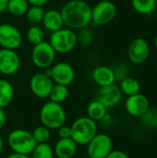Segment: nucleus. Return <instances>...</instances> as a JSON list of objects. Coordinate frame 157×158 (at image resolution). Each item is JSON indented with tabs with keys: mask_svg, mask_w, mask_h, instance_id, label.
Returning <instances> with one entry per match:
<instances>
[{
	"mask_svg": "<svg viewBox=\"0 0 157 158\" xmlns=\"http://www.w3.org/2000/svg\"><path fill=\"white\" fill-rule=\"evenodd\" d=\"M64 26L74 31L92 23V6L86 0H68L60 9Z\"/></svg>",
	"mask_w": 157,
	"mask_h": 158,
	"instance_id": "nucleus-1",
	"label": "nucleus"
},
{
	"mask_svg": "<svg viewBox=\"0 0 157 158\" xmlns=\"http://www.w3.org/2000/svg\"><path fill=\"white\" fill-rule=\"evenodd\" d=\"M39 118L42 125L49 130H57L66 123L67 114L61 104L48 101L42 106Z\"/></svg>",
	"mask_w": 157,
	"mask_h": 158,
	"instance_id": "nucleus-2",
	"label": "nucleus"
},
{
	"mask_svg": "<svg viewBox=\"0 0 157 158\" xmlns=\"http://www.w3.org/2000/svg\"><path fill=\"white\" fill-rule=\"evenodd\" d=\"M71 139L78 145H87L88 143L98 133L97 122L87 116L81 117L70 125Z\"/></svg>",
	"mask_w": 157,
	"mask_h": 158,
	"instance_id": "nucleus-3",
	"label": "nucleus"
},
{
	"mask_svg": "<svg viewBox=\"0 0 157 158\" xmlns=\"http://www.w3.org/2000/svg\"><path fill=\"white\" fill-rule=\"evenodd\" d=\"M7 144L12 153L30 156L37 143L31 131L24 129H16L7 135Z\"/></svg>",
	"mask_w": 157,
	"mask_h": 158,
	"instance_id": "nucleus-4",
	"label": "nucleus"
},
{
	"mask_svg": "<svg viewBox=\"0 0 157 158\" xmlns=\"http://www.w3.org/2000/svg\"><path fill=\"white\" fill-rule=\"evenodd\" d=\"M49 44L56 54H68L78 44L77 32L69 28H61L50 34Z\"/></svg>",
	"mask_w": 157,
	"mask_h": 158,
	"instance_id": "nucleus-5",
	"label": "nucleus"
},
{
	"mask_svg": "<svg viewBox=\"0 0 157 158\" xmlns=\"http://www.w3.org/2000/svg\"><path fill=\"white\" fill-rule=\"evenodd\" d=\"M31 57L33 65L36 68L47 69L55 64L56 53L49 42L43 41L36 45H33Z\"/></svg>",
	"mask_w": 157,
	"mask_h": 158,
	"instance_id": "nucleus-6",
	"label": "nucleus"
},
{
	"mask_svg": "<svg viewBox=\"0 0 157 158\" xmlns=\"http://www.w3.org/2000/svg\"><path fill=\"white\" fill-rule=\"evenodd\" d=\"M117 12V6L114 2L100 0L92 6V23L95 26L106 25L116 18Z\"/></svg>",
	"mask_w": 157,
	"mask_h": 158,
	"instance_id": "nucleus-7",
	"label": "nucleus"
},
{
	"mask_svg": "<svg viewBox=\"0 0 157 158\" xmlns=\"http://www.w3.org/2000/svg\"><path fill=\"white\" fill-rule=\"evenodd\" d=\"M113 151V141L105 133H97L86 145L89 158H106Z\"/></svg>",
	"mask_w": 157,
	"mask_h": 158,
	"instance_id": "nucleus-8",
	"label": "nucleus"
},
{
	"mask_svg": "<svg viewBox=\"0 0 157 158\" xmlns=\"http://www.w3.org/2000/svg\"><path fill=\"white\" fill-rule=\"evenodd\" d=\"M44 73L51 77L54 83L68 86L75 80V70L67 62H57L51 68L44 69Z\"/></svg>",
	"mask_w": 157,
	"mask_h": 158,
	"instance_id": "nucleus-9",
	"label": "nucleus"
},
{
	"mask_svg": "<svg viewBox=\"0 0 157 158\" xmlns=\"http://www.w3.org/2000/svg\"><path fill=\"white\" fill-rule=\"evenodd\" d=\"M23 43V36L19 28L10 23L0 24V47L17 50Z\"/></svg>",
	"mask_w": 157,
	"mask_h": 158,
	"instance_id": "nucleus-10",
	"label": "nucleus"
},
{
	"mask_svg": "<svg viewBox=\"0 0 157 158\" xmlns=\"http://www.w3.org/2000/svg\"><path fill=\"white\" fill-rule=\"evenodd\" d=\"M54 84L51 77L44 72L35 73L30 79V89L31 93L41 99L48 98Z\"/></svg>",
	"mask_w": 157,
	"mask_h": 158,
	"instance_id": "nucleus-11",
	"label": "nucleus"
},
{
	"mask_svg": "<svg viewBox=\"0 0 157 158\" xmlns=\"http://www.w3.org/2000/svg\"><path fill=\"white\" fill-rule=\"evenodd\" d=\"M20 57L16 50L0 48V73L5 76L16 74L20 68Z\"/></svg>",
	"mask_w": 157,
	"mask_h": 158,
	"instance_id": "nucleus-12",
	"label": "nucleus"
},
{
	"mask_svg": "<svg viewBox=\"0 0 157 158\" xmlns=\"http://www.w3.org/2000/svg\"><path fill=\"white\" fill-rule=\"evenodd\" d=\"M150 54V46L148 42L143 37L133 39L128 47V57L133 64L140 65L144 63Z\"/></svg>",
	"mask_w": 157,
	"mask_h": 158,
	"instance_id": "nucleus-13",
	"label": "nucleus"
},
{
	"mask_svg": "<svg viewBox=\"0 0 157 158\" xmlns=\"http://www.w3.org/2000/svg\"><path fill=\"white\" fill-rule=\"evenodd\" d=\"M122 95L123 94L119 86L114 83L108 86L100 87L97 92L96 100L101 102L108 109L118 106L122 99Z\"/></svg>",
	"mask_w": 157,
	"mask_h": 158,
	"instance_id": "nucleus-14",
	"label": "nucleus"
},
{
	"mask_svg": "<svg viewBox=\"0 0 157 158\" xmlns=\"http://www.w3.org/2000/svg\"><path fill=\"white\" fill-rule=\"evenodd\" d=\"M149 107L150 102L148 98L141 93L128 96L125 101V109L127 113L134 118H141Z\"/></svg>",
	"mask_w": 157,
	"mask_h": 158,
	"instance_id": "nucleus-15",
	"label": "nucleus"
},
{
	"mask_svg": "<svg viewBox=\"0 0 157 158\" xmlns=\"http://www.w3.org/2000/svg\"><path fill=\"white\" fill-rule=\"evenodd\" d=\"M92 79L99 87L108 86L116 82V77L111 67L98 66L92 72Z\"/></svg>",
	"mask_w": 157,
	"mask_h": 158,
	"instance_id": "nucleus-16",
	"label": "nucleus"
},
{
	"mask_svg": "<svg viewBox=\"0 0 157 158\" xmlns=\"http://www.w3.org/2000/svg\"><path fill=\"white\" fill-rule=\"evenodd\" d=\"M42 24L43 29H45L50 33L63 28L64 21L60 10L56 8H50L48 10H45Z\"/></svg>",
	"mask_w": 157,
	"mask_h": 158,
	"instance_id": "nucleus-17",
	"label": "nucleus"
},
{
	"mask_svg": "<svg viewBox=\"0 0 157 158\" xmlns=\"http://www.w3.org/2000/svg\"><path fill=\"white\" fill-rule=\"evenodd\" d=\"M56 158H73L78 149V144L71 139H58L54 146Z\"/></svg>",
	"mask_w": 157,
	"mask_h": 158,
	"instance_id": "nucleus-18",
	"label": "nucleus"
},
{
	"mask_svg": "<svg viewBox=\"0 0 157 158\" xmlns=\"http://www.w3.org/2000/svg\"><path fill=\"white\" fill-rule=\"evenodd\" d=\"M107 114V108L98 100L90 102L86 107V116L94 121H101Z\"/></svg>",
	"mask_w": 157,
	"mask_h": 158,
	"instance_id": "nucleus-19",
	"label": "nucleus"
},
{
	"mask_svg": "<svg viewBox=\"0 0 157 158\" xmlns=\"http://www.w3.org/2000/svg\"><path fill=\"white\" fill-rule=\"evenodd\" d=\"M14 98V87L6 79H0V107L7 106Z\"/></svg>",
	"mask_w": 157,
	"mask_h": 158,
	"instance_id": "nucleus-20",
	"label": "nucleus"
},
{
	"mask_svg": "<svg viewBox=\"0 0 157 158\" xmlns=\"http://www.w3.org/2000/svg\"><path fill=\"white\" fill-rule=\"evenodd\" d=\"M119 88L123 94L127 96H130V95H134L136 94L141 93L142 87H141L140 81L137 79L129 76L120 81Z\"/></svg>",
	"mask_w": 157,
	"mask_h": 158,
	"instance_id": "nucleus-21",
	"label": "nucleus"
},
{
	"mask_svg": "<svg viewBox=\"0 0 157 158\" xmlns=\"http://www.w3.org/2000/svg\"><path fill=\"white\" fill-rule=\"evenodd\" d=\"M69 95V90L68 86L62 85V84H54L50 94L48 98L50 99L49 101L57 103V104H63L68 97Z\"/></svg>",
	"mask_w": 157,
	"mask_h": 158,
	"instance_id": "nucleus-22",
	"label": "nucleus"
},
{
	"mask_svg": "<svg viewBox=\"0 0 157 158\" xmlns=\"http://www.w3.org/2000/svg\"><path fill=\"white\" fill-rule=\"evenodd\" d=\"M29 7L30 4L27 0H8L6 11L12 16L22 17L25 16Z\"/></svg>",
	"mask_w": 157,
	"mask_h": 158,
	"instance_id": "nucleus-23",
	"label": "nucleus"
},
{
	"mask_svg": "<svg viewBox=\"0 0 157 158\" xmlns=\"http://www.w3.org/2000/svg\"><path fill=\"white\" fill-rule=\"evenodd\" d=\"M26 38L28 42L32 44L36 45L43 41H45V32L44 30L40 27L39 25H31L26 32Z\"/></svg>",
	"mask_w": 157,
	"mask_h": 158,
	"instance_id": "nucleus-24",
	"label": "nucleus"
},
{
	"mask_svg": "<svg viewBox=\"0 0 157 158\" xmlns=\"http://www.w3.org/2000/svg\"><path fill=\"white\" fill-rule=\"evenodd\" d=\"M135 11L142 15H150L156 8L155 0H130Z\"/></svg>",
	"mask_w": 157,
	"mask_h": 158,
	"instance_id": "nucleus-25",
	"label": "nucleus"
},
{
	"mask_svg": "<svg viewBox=\"0 0 157 158\" xmlns=\"http://www.w3.org/2000/svg\"><path fill=\"white\" fill-rule=\"evenodd\" d=\"M44 12H45V10H44L43 6H30L27 13L25 14L26 20L31 25H40V24H42Z\"/></svg>",
	"mask_w": 157,
	"mask_h": 158,
	"instance_id": "nucleus-26",
	"label": "nucleus"
},
{
	"mask_svg": "<svg viewBox=\"0 0 157 158\" xmlns=\"http://www.w3.org/2000/svg\"><path fill=\"white\" fill-rule=\"evenodd\" d=\"M30 156L31 158H56L54 149L48 143H37Z\"/></svg>",
	"mask_w": 157,
	"mask_h": 158,
	"instance_id": "nucleus-27",
	"label": "nucleus"
},
{
	"mask_svg": "<svg viewBox=\"0 0 157 158\" xmlns=\"http://www.w3.org/2000/svg\"><path fill=\"white\" fill-rule=\"evenodd\" d=\"M77 41H78V44H81V46L87 47V46L91 45L93 41V31L91 29H89L88 27L78 30Z\"/></svg>",
	"mask_w": 157,
	"mask_h": 158,
	"instance_id": "nucleus-28",
	"label": "nucleus"
},
{
	"mask_svg": "<svg viewBox=\"0 0 157 158\" xmlns=\"http://www.w3.org/2000/svg\"><path fill=\"white\" fill-rule=\"evenodd\" d=\"M31 133H32V136H33L36 143H48V141L51 137V130H49L48 128H46L43 125L36 127Z\"/></svg>",
	"mask_w": 157,
	"mask_h": 158,
	"instance_id": "nucleus-29",
	"label": "nucleus"
},
{
	"mask_svg": "<svg viewBox=\"0 0 157 158\" xmlns=\"http://www.w3.org/2000/svg\"><path fill=\"white\" fill-rule=\"evenodd\" d=\"M144 126L149 128H157V108L149 107V109L141 117Z\"/></svg>",
	"mask_w": 157,
	"mask_h": 158,
	"instance_id": "nucleus-30",
	"label": "nucleus"
},
{
	"mask_svg": "<svg viewBox=\"0 0 157 158\" xmlns=\"http://www.w3.org/2000/svg\"><path fill=\"white\" fill-rule=\"evenodd\" d=\"M115 77H116V81H118L119 82L126 79L127 77H129L130 74V68L129 66L124 63V62H119L117 63L113 68H112Z\"/></svg>",
	"mask_w": 157,
	"mask_h": 158,
	"instance_id": "nucleus-31",
	"label": "nucleus"
},
{
	"mask_svg": "<svg viewBox=\"0 0 157 158\" xmlns=\"http://www.w3.org/2000/svg\"><path fill=\"white\" fill-rule=\"evenodd\" d=\"M56 131H57V134H58L59 139H66V138H70L71 137L70 126H66L64 124L63 126H61Z\"/></svg>",
	"mask_w": 157,
	"mask_h": 158,
	"instance_id": "nucleus-32",
	"label": "nucleus"
},
{
	"mask_svg": "<svg viewBox=\"0 0 157 158\" xmlns=\"http://www.w3.org/2000/svg\"><path fill=\"white\" fill-rule=\"evenodd\" d=\"M106 158H130L127 153L121 150H114L107 156Z\"/></svg>",
	"mask_w": 157,
	"mask_h": 158,
	"instance_id": "nucleus-33",
	"label": "nucleus"
},
{
	"mask_svg": "<svg viewBox=\"0 0 157 158\" xmlns=\"http://www.w3.org/2000/svg\"><path fill=\"white\" fill-rule=\"evenodd\" d=\"M6 115L4 110V108L0 107V131L3 130V128L6 126Z\"/></svg>",
	"mask_w": 157,
	"mask_h": 158,
	"instance_id": "nucleus-34",
	"label": "nucleus"
},
{
	"mask_svg": "<svg viewBox=\"0 0 157 158\" xmlns=\"http://www.w3.org/2000/svg\"><path fill=\"white\" fill-rule=\"evenodd\" d=\"M30 6H43L48 0H27Z\"/></svg>",
	"mask_w": 157,
	"mask_h": 158,
	"instance_id": "nucleus-35",
	"label": "nucleus"
},
{
	"mask_svg": "<svg viewBox=\"0 0 157 158\" xmlns=\"http://www.w3.org/2000/svg\"><path fill=\"white\" fill-rule=\"evenodd\" d=\"M8 0H0V15L6 11Z\"/></svg>",
	"mask_w": 157,
	"mask_h": 158,
	"instance_id": "nucleus-36",
	"label": "nucleus"
},
{
	"mask_svg": "<svg viewBox=\"0 0 157 158\" xmlns=\"http://www.w3.org/2000/svg\"><path fill=\"white\" fill-rule=\"evenodd\" d=\"M102 123L103 124H105V125H109V124H111L112 123V121H113V118H112V117L109 115V114H106L103 118H102Z\"/></svg>",
	"mask_w": 157,
	"mask_h": 158,
	"instance_id": "nucleus-37",
	"label": "nucleus"
},
{
	"mask_svg": "<svg viewBox=\"0 0 157 158\" xmlns=\"http://www.w3.org/2000/svg\"><path fill=\"white\" fill-rule=\"evenodd\" d=\"M6 158H31V156H27V155H20V154L12 153V154L8 155Z\"/></svg>",
	"mask_w": 157,
	"mask_h": 158,
	"instance_id": "nucleus-38",
	"label": "nucleus"
},
{
	"mask_svg": "<svg viewBox=\"0 0 157 158\" xmlns=\"http://www.w3.org/2000/svg\"><path fill=\"white\" fill-rule=\"evenodd\" d=\"M4 147H5V142H4L3 137L0 135V155L2 154V152L4 150Z\"/></svg>",
	"mask_w": 157,
	"mask_h": 158,
	"instance_id": "nucleus-39",
	"label": "nucleus"
},
{
	"mask_svg": "<svg viewBox=\"0 0 157 158\" xmlns=\"http://www.w3.org/2000/svg\"><path fill=\"white\" fill-rule=\"evenodd\" d=\"M155 47H156L157 49V34L155 35Z\"/></svg>",
	"mask_w": 157,
	"mask_h": 158,
	"instance_id": "nucleus-40",
	"label": "nucleus"
},
{
	"mask_svg": "<svg viewBox=\"0 0 157 158\" xmlns=\"http://www.w3.org/2000/svg\"><path fill=\"white\" fill-rule=\"evenodd\" d=\"M155 71H156V74H157V65H156V69H155Z\"/></svg>",
	"mask_w": 157,
	"mask_h": 158,
	"instance_id": "nucleus-41",
	"label": "nucleus"
},
{
	"mask_svg": "<svg viewBox=\"0 0 157 158\" xmlns=\"http://www.w3.org/2000/svg\"><path fill=\"white\" fill-rule=\"evenodd\" d=\"M155 2H156V6H157V0H155Z\"/></svg>",
	"mask_w": 157,
	"mask_h": 158,
	"instance_id": "nucleus-42",
	"label": "nucleus"
},
{
	"mask_svg": "<svg viewBox=\"0 0 157 158\" xmlns=\"http://www.w3.org/2000/svg\"><path fill=\"white\" fill-rule=\"evenodd\" d=\"M98 1H100V0H98Z\"/></svg>",
	"mask_w": 157,
	"mask_h": 158,
	"instance_id": "nucleus-43",
	"label": "nucleus"
}]
</instances>
